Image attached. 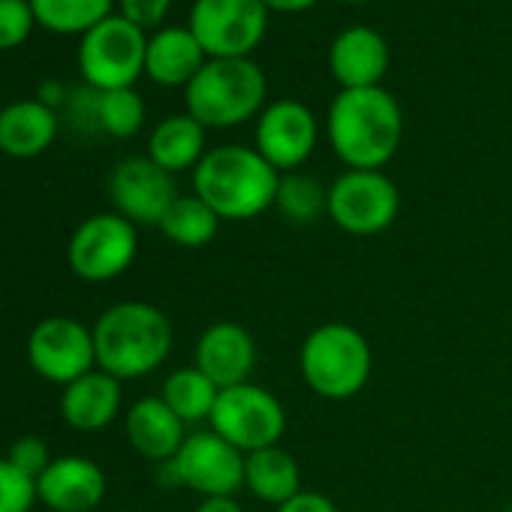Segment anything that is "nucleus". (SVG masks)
<instances>
[{
    "instance_id": "obj_1",
    "label": "nucleus",
    "mask_w": 512,
    "mask_h": 512,
    "mask_svg": "<svg viewBox=\"0 0 512 512\" xmlns=\"http://www.w3.org/2000/svg\"><path fill=\"white\" fill-rule=\"evenodd\" d=\"M326 133L347 169H383L404 136V115L386 88L341 91L329 106Z\"/></svg>"
},
{
    "instance_id": "obj_2",
    "label": "nucleus",
    "mask_w": 512,
    "mask_h": 512,
    "mask_svg": "<svg viewBox=\"0 0 512 512\" xmlns=\"http://www.w3.org/2000/svg\"><path fill=\"white\" fill-rule=\"evenodd\" d=\"M281 172L244 145L211 148L193 169V193L220 220H253L275 208Z\"/></svg>"
},
{
    "instance_id": "obj_3",
    "label": "nucleus",
    "mask_w": 512,
    "mask_h": 512,
    "mask_svg": "<svg viewBox=\"0 0 512 512\" xmlns=\"http://www.w3.org/2000/svg\"><path fill=\"white\" fill-rule=\"evenodd\" d=\"M172 323L148 302H118L94 323L97 368L124 380L157 371L172 353Z\"/></svg>"
},
{
    "instance_id": "obj_4",
    "label": "nucleus",
    "mask_w": 512,
    "mask_h": 512,
    "mask_svg": "<svg viewBox=\"0 0 512 512\" xmlns=\"http://www.w3.org/2000/svg\"><path fill=\"white\" fill-rule=\"evenodd\" d=\"M266 91V73L250 58H208L184 88V103L187 115L205 130H226L260 115L266 109Z\"/></svg>"
},
{
    "instance_id": "obj_5",
    "label": "nucleus",
    "mask_w": 512,
    "mask_h": 512,
    "mask_svg": "<svg viewBox=\"0 0 512 512\" xmlns=\"http://www.w3.org/2000/svg\"><path fill=\"white\" fill-rule=\"evenodd\" d=\"M299 371L314 395L326 401H350L368 386L374 353L356 326L323 323L302 341Z\"/></svg>"
},
{
    "instance_id": "obj_6",
    "label": "nucleus",
    "mask_w": 512,
    "mask_h": 512,
    "mask_svg": "<svg viewBox=\"0 0 512 512\" xmlns=\"http://www.w3.org/2000/svg\"><path fill=\"white\" fill-rule=\"evenodd\" d=\"M157 482L202 497H235L244 488V452L211 428L187 434L175 458L157 464Z\"/></svg>"
},
{
    "instance_id": "obj_7",
    "label": "nucleus",
    "mask_w": 512,
    "mask_h": 512,
    "mask_svg": "<svg viewBox=\"0 0 512 512\" xmlns=\"http://www.w3.org/2000/svg\"><path fill=\"white\" fill-rule=\"evenodd\" d=\"M208 425L214 434L250 455L256 449L281 443L287 431V410L269 389L256 383H241L232 389H220Z\"/></svg>"
},
{
    "instance_id": "obj_8",
    "label": "nucleus",
    "mask_w": 512,
    "mask_h": 512,
    "mask_svg": "<svg viewBox=\"0 0 512 512\" xmlns=\"http://www.w3.org/2000/svg\"><path fill=\"white\" fill-rule=\"evenodd\" d=\"M139 253L136 226L118 211L91 214L76 226L67 244V263L76 278L88 284H109L121 278Z\"/></svg>"
},
{
    "instance_id": "obj_9",
    "label": "nucleus",
    "mask_w": 512,
    "mask_h": 512,
    "mask_svg": "<svg viewBox=\"0 0 512 512\" xmlns=\"http://www.w3.org/2000/svg\"><path fill=\"white\" fill-rule=\"evenodd\" d=\"M145 52V31L124 16H109L82 37L79 70L85 82L97 91L133 88V82L145 73Z\"/></svg>"
},
{
    "instance_id": "obj_10",
    "label": "nucleus",
    "mask_w": 512,
    "mask_h": 512,
    "mask_svg": "<svg viewBox=\"0 0 512 512\" xmlns=\"http://www.w3.org/2000/svg\"><path fill=\"white\" fill-rule=\"evenodd\" d=\"M401 211V193L380 169H347L329 187V220L347 235H380Z\"/></svg>"
},
{
    "instance_id": "obj_11",
    "label": "nucleus",
    "mask_w": 512,
    "mask_h": 512,
    "mask_svg": "<svg viewBox=\"0 0 512 512\" xmlns=\"http://www.w3.org/2000/svg\"><path fill=\"white\" fill-rule=\"evenodd\" d=\"M208 58H250L269 31L263 0H196L187 22Z\"/></svg>"
},
{
    "instance_id": "obj_12",
    "label": "nucleus",
    "mask_w": 512,
    "mask_h": 512,
    "mask_svg": "<svg viewBox=\"0 0 512 512\" xmlns=\"http://www.w3.org/2000/svg\"><path fill=\"white\" fill-rule=\"evenodd\" d=\"M28 365L37 377L61 389L97 368L94 329L76 317H46L28 335Z\"/></svg>"
},
{
    "instance_id": "obj_13",
    "label": "nucleus",
    "mask_w": 512,
    "mask_h": 512,
    "mask_svg": "<svg viewBox=\"0 0 512 512\" xmlns=\"http://www.w3.org/2000/svg\"><path fill=\"white\" fill-rule=\"evenodd\" d=\"M109 196L115 211L133 226H160L178 190L175 178L151 157H127L109 175Z\"/></svg>"
},
{
    "instance_id": "obj_14",
    "label": "nucleus",
    "mask_w": 512,
    "mask_h": 512,
    "mask_svg": "<svg viewBox=\"0 0 512 512\" xmlns=\"http://www.w3.org/2000/svg\"><path fill=\"white\" fill-rule=\"evenodd\" d=\"M317 148V118L299 100L269 103L256 121V151L281 175L299 172V166Z\"/></svg>"
},
{
    "instance_id": "obj_15",
    "label": "nucleus",
    "mask_w": 512,
    "mask_h": 512,
    "mask_svg": "<svg viewBox=\"0 0 512 512\" xmlns=\"http://www.w3.org/2000/svg\"><path fill=\"white\" fill-rule=\"evenodd\" d=\"M193 365L217 389L250 383V374L256 368V341L241 323H232V320L211 323L196 341Z\"/></svg>"
},
{
    "instance_id": "obj_16",
    "label": "nucleus",
    "mask_w": 512,
    "mask_h": 512,
    "mask_svg": "<svg viewBox=\"0 0 512 512\" xmlns=\"http://www.w3.org/2000/svg\"><path fill=\"white\" fill-rule=\"evenodd\" d=\"M37 497L49 512H91L106 497V473L88 455H58L37 479Z\"/></svg>"
},
{
    "instance_id": "obj_17",
    "label": "nucleus",
    "mask_w": 512,
    "mask_h": 512,
    "mask_svg": "<svg viewBox=\"0 0 512 512\" xmlns=\"http://www.w3.org/2000/svg\"><path fill=\"white\" fill-rule=\"evenodd\" d=\"M329 70L341 91L380 88L389 73V43L374 28H350L335 37L329 49Z\"/></svg>"
},
{
    "instance_id": "obj_18",
    "label": "nucleus",
    "mask_w": 512,
    "mask_h": 512,
    "mask_svg": "<svg viewBox=\"0 0 512 512\" xmlns=\"http://www.w3.org/2000/svg\"><path fill=\"white\" fill-rule=\"evenodd\" d=\"M121 380L94 368L61 392V416L76 431H103L121 413Z\"/></svg>"
},
{
    "instance_id": "obj_19",
    "label": "nucleus",
    "mask_w": 512,
    "mask_h": 512,
    "mask_svg": "<svg viewBox=\"0 0 512 512\" xmlns=\"http://www.w3.org/2000/svg\"><path fill=\"white\" fill-rule=\"evenodd\" d=\"M124 434L133 452H139L145 461L163 464L175 458L181 443L187 440L184 422L166 407V401L157 398H139L127 416H124Z\"/></svg>"
},
{
    "instance_id": "obj_20",
    "label": "nucleus",
    "mask_w": 512,
    "mask_h": 512,
    "mask_svg": "<svg viewBox=\"0 0 512 512\" xmlns=\"http://www.w3.org/2000/svg\"><path fill=\"white\" fill-rule=\"evenodd\" d=\"M208 55L190 34V28H163L148 40L145 73L163 88H187L205 67Z\"/></svg>"
},
{
    "instance_id": "obj_21",
    "label": "nucleus",
    "mask_w": 512,
    "mask_h": 512,
    "mask_svg": "<svg viewBox=\"0 0 512 512\" xmlns=\"http://www.w3.org/2000/svg\"><path fill=\"white\" fill-rule=\"evenodd\" d=\"M58 127V112L43 106L40 100L10 103L0 112V151L19 160L37 157L55 142Z\"/></svg>"
},
{
    "instance_id": "obj_22",
    "label": "nucleus",
    "mask_w": 512,
    "mask_h": 512,
    "mask_svg": "<svg viewBox=\"0 0 512 512\" xmlns=\"http://www.w3.org/2000/svg\"><path fill=\"white\" fill-rule=\"evenodd\" d=\"M244 488L263 503L281 506L302 491V470L281 443L244 455Z\"/></svg>"
},
{
    "instance_id": "obj_23",
    "label": "nucleus",
    "mask_w": 512,
    "mask_h": 512,
    "mask_svg": "<svg viewBox=\"0 0 512 512\" xmlns=\"http://www.w3.org/2000/svg\"><path fill=\"white\" fill-rule=\"evenodd\" d=\"M205 154V127L187 112L163 118L148 136V157L169 175L196 169Z\"/></svg>"
},
{
    "instance_id": "obj_24",
    "label": "nucleus",
    "mask_w": 512,
    "mask_h": 512,
    "mask_svg": "<svg viewBox=\"0 0 512 512\" xmlns=\"http://www.w3.org/2000/svg\"><path fill=\"white\" fill-rule=\"evenodd\" d=\"M217 395H220V389L196 365H187V368L172 371L166 377V383H163V392H160V398L166 401V407L184 425L208 422L211 419V410L217 404Z\"/></svg>"
},
{
    "instance_id": "obj_25",
    "label": "nucleus",
    "mask_w": 512,
    "mask_h": 512,
    "mask_svg": "<svg viewBox=\"0 0 512 512\" xmlns=\"http://www.w3.org/2000/svg\"><path fill=\"white\" fill-rule=\"evenodd\" d=\"M166 241H172L175 247H187V250H199L205 244H211V238L220 229V217L193 193V196H178L169 211L163 214L160 226H157Z\"/></svg>"
},
{
    "instance_id": "obj_26",
    "label": "nucleus",
    "mask_w": 512,
    "mask_h": 512,
    "mask_svg": "<svg viewBox=\"0 0 512 512\" xmlns=\"http://www.w3.org/2000/svg\"><path fill=\"white\" fill-rule=\"evenodd\" d=\"M115 0H31L43 28L58 34H88L112 16Z\"/></svg>"
},
{
    "instance_id": "obj_27",
    "label": "nucleus",
    "mask_w": 512,
    "mask_h": 512,
    "mask_svg": "<svg viewBox=\"0 0 512 512\" xmlns=\"http://www.w3.org/2000/svg\"><path fill=\"white\" fill-rule=\"evenodd\" d=\"M275 208L284 220L296 226H308L320 214H329V190L305 172H287L281 175Z\"/></svg>"
},
{
    "instance_id": "obj_28",
    "label": "nucleus",
    "mask_w": 512,
    "mask_h": 512,
    "mask_svg": "<svg viewBox=\"0 0 512 512\" xmlns=\"http://www.w3.org/2000/svg\"><path fill=\"white\" fill-rule=\"evenodd\" d=\"M145 124V103L133 88L100 91V130L115 139H130Z\"/></svg>"
},
{
    "instance_id": "obj_29",
    "label": "nucleus",
    "mask_w": 512,
    "mask_h": 512,
    "mask_svg": "<svg viewBox=\"0 0 512 512\" xmlns=\"http://www.w3.org/2000/svg\"><path fill=\"white\" fill-rule=\"evenodd\" d=\"M37 500V482L0 458V512H34Z\"/></svg>"
},
{
    "instance_id": "obj_30",
    "label": "nucleus",
    "mask_w": 512,
    "mask_h": 512,
    "mask_svg": "<svg viewBox=\"0 0 512 512\" xmlns=\"http://www.w3.org/2000/svg\"><path fill=\"white\" fill-rule=\"evenodd\" d=\"M34 22L31 0H0V49L22 46L31 37Z\"/></svg>"
},
{
    "instance_id": "obj_31",
    "label": "nucleus",
    "mask_w": 512,
    "mask_h": 512,
    "mask_svg": "<svg viewBox=\"0 0 512 512\" xmlns=\"http://www.w3.org/2000/svg\"><path fill=\"white\" fill-rule=\"evenodd\" d=\"M52 452H49V446H46V440H40V437H34V434H25V437H19L13 446H10V452H7V461L16 467V470H22L25 476H31L34 482L43 476V470L52 464Z\"/></svg>"
},
{
    "instance_id": "obj_32",
    "label": "nucleus",
    "mask_w": 512,
    "mask_h": 512,
    "mask_svg": "<svg viewBox=\"0 0 512 512\" xmlns=\"http://www.w3.org/2000/svg\"><path fill=\"white\" fill-rule=\"evenodd\" d=\"M169 10V0H121V16L136 28H157Z\"/></svg>"
},
{
    "instance_id": "obj_33",
    "label": "nucleus",
    "mask_w": 512,
    "mask_h": 512,
    "mask_svg": "<svg viewBox=\"0 0 512 512\" xmlns=\"http://www.w3.org/2000/svg\"><path fill=\"white\" fill-rule=\"evenodd\" d=\"M275 512H341V509L335 506L332 497H326V494H320V491H305V488H302L293 500L281 503Z\"/></svg>"
},
{
    "instance_id": "obj_34",
    "label": "nucleus",
    "mask_w": 512,
    "mask_h": 512,
    "mask_svg": "<svg viewBox=\"0 0 512 512\" xmlns=\"http://www.w3.org/2000/svg\"><path fill=\"white\" fill-rule=\"evenodd\" d=\"M67 91H64V85L61 82H55V79H49V82H43L40 85V94H37V100L43 103V106H49V109H55L58 112V106H67Z\"/></svg>"
},
{
    "instance_id": "obj_35",
    "label": "nucleus",
    "mask_w": 512,
    "mask_h": 512,
    "mask_svg": "<svg viewBox=\"0 0 512 512\" xmlns=\"http://www.w3.org/2000/svg\"><path fill=\"white\" fill-rule=\"evenodd\" d=\"M196 512H244L238 497H202Z\"/></svg>"
},
{
    "instance_id": "obj_36",
    "label": "nucleus",
    "mask_w": 512,
    "mask_h": 512,
    "mask_svg": "<svg viewBox=\"0 0 512 512\" xmlns=\"http://www.w3.org/2000/svg\"><path fill=\"white\" fill-rule=\"evenodd\" d=\"M263 4L275 13H302V10H311L317 0H263Z\"/></svg>"
},
{
    "instance_id": "obj_37",
    "label": "nucleus",
    "mask_w": 512,
    "mask_h": 512,
    "mask_svg": "<svg viewBox=\"0 0 512 512\" xmlns=\"http://www.w3.org/2000/svg\"><path fill=\"white\" fill-rule=\"evenodd\" d=\"M344 4H365V0H344Z\"/></svg>"
},
{
    "instance_id": "obj_38",
    "label": "nucleus",
    "mask_w": 512,
    "mask_h": 512,
    "mask_svg": "<svg viewBox=\"0 0 512 512\" xmlns=\"http://www.w3.org/2000/svg\"><path fill=\"white\" fill-rule=\"evenodd\" d=\"M506 512H512V509H506Z\"/></svg>"
}]
</instances>
